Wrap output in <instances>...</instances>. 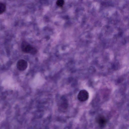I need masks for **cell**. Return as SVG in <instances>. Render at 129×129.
Instances as JSON below:
<instances>
[{
	"instance_id": "4",
	"label": "cell",
	"mask_w": 129,
	"mask_h": 129,
	"mask_svg": "<svg viewBox=\"0 0 129 129\" xmlns=\"http://www.w3.org/2000/svg\"><path fill=\"white\" fill-rule=\"evenodd\" d=\"M96 121L101 127L105 126L107 123V120L105 117L103 115L98 116L96 118Z\"/></svg>"
},
{
	"instance_id": "1",
	"label": "cell",
	"mask_w": 129,
	"mask_h": 129,
	"mask_svg": "<svg viewBox=\"0 0 129 129\" xmlns=\"http://www.w3.org/2000/svg\"><path fill=\"white\" fill-rule=\"evenodd\" d=\"M22 51L24 52L35 55L37 52V49L25 41H23L21 44Z\"/></svg>"
},
{
	"instance_id": "5",
	"label": "cell",
	"mask_w": 129,
	"mask_h": 129,
	"mask_svg": "<svg viewBox=\"0 0 129 129\" xmlns=\"http://www.w3.org/2000/svg\"><path fill=\"white\" fill-rule=\"evenodd\" d=\"M6 9L5 5L2 3H0V14H2L4 12Z\"/></svg>"
},
{
	"instance_id": "6",
	"label": "cell",
	"mask_w": 129,
	"mask_h": 129,
	"mask_svg": "<svg viewBox=\"0 0 129 129\" xmlns=\"http://www.w3.org/2000/svg\"><path fill=\"white\" fill-rule=\"evenodd\" d=\"M64 4V0H57L56 4L57 6L60 7H63Z\"/></svg>"
},
{
	"instance_id": "2",
	"label": "cell",
	"mask_w": 129,
	"mask_h": 129,
	"mask_svg": "<svg viewBox=\"0 0 129 129\" xmlns=\"http://www.w3.org/2000/svg\"><path fill=\"white\" fill-rule=\"evenodd\" d=\"M89 97V94L88 92L85 90H81L77 95L78 100L81 102H84L87 100Z\"/></svg>"
},
{
	"instance_id": "3",
	"label": "cell",
	"mask_w": 129,
	"mask_h": 129,
	"mask_svg": "<svg viewBox=\"0 0 129 129\" xmlns=\"http://www.w3.org/2000/svg\"><path fill=\"white\" fill-rule=\"evenodd\" d=\"M27 67V63L25 60L23 59L19 60L17 63V67L18 69L21 71L25 70Z\"/></svg>"
}]
</instances>
